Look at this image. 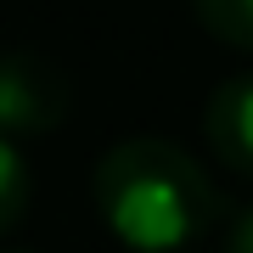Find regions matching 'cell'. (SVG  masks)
Wrapping results in <instances>:
<instances>
[{"label": "cell", "mask_w": 253, "mask_h": 253, "mask_svg": "<svg viewBox=\"0 0 253 253\" xmlns=\"http://www.w3.org/2000/svg\"><path fill=\"white\" fill-rule=\"evenodd\" d=\"M219 253H253V203L225 225V236H219Z\"/></svg>", "instance_id": "obj_6"}, {"label": "cell", "mask_w": 253, "mask_h": 253, "mask_svg": "<svg viewBox=\"0 0 253 253\" xmlns=\"http://www.w3.org/2000/svg\"><path fill=\"white\" fill-rule=\"evenodd\" d=\"M23 214H28V163L11 146V135H0V236L23 225Z\"/></svg>", "instance_id": "obj_5"}, {"label": "cell", "mask_w": 253, "mask_h": 253, "mask_svg": "<svg viewBox=\"0 0 253 253\" xmlns=\"http://www.w3.org/2000/svg\"><path fill=\"white\" fill-rule=\"evenodd\" d=\"M96 214L135 253H180L219 219V191L186 146L129 135L96 169Z\"/></svg>", "instance_id": "obj_1"}, {"label": "cell", "mask_w": 253, "mask_h": 253, "mask_svg": "<svg viewBox=\"0 0 253 253\" xmlns=\"http://www.w3.org/2000/svg\"><path fill=\"white\" fill-rule=\"evenodd\" d=\"M203 135L219 163H231L236 174H253V73H236L208 96Z\"/></svg>", "instance_id": "obj_3"}, {"label": "cell", "mask_w": 253, "mask_h": 253, "mask_svg": "<svg viewBox=\"0 0 253 253\" xmlns=\"http://www.w3.org/2000/svg\"><path fill=\"white\" fill-rule=\"evenodd\" d=\"M197 23L236 51H253V0H191Z\"/></svg>", "instance_id": "obj_4"}, {"label": "cell", "mask_w": 253, "mask_h": 253, "mask_svg": "<svg viewBox=\"0 0 253 253\" xmlns=\"http://www.w3.org/2000/svg\"><path fill=\"white\" fill-rule=\"evenodd\" d=\"M68 73L40 51H0V135H45L68 118Z\"/></svg>", "instance_id": "obj_2"}]
</instances>
